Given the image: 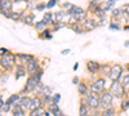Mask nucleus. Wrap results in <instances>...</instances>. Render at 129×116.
I'll return each instance as SVG.
<instances>
[{
  "label": "nucleus",
  "instance_id": "nucleus-36",
  "mask_svg": "<svg viewBox=\"0 0 129 116\" xmlns=\"http://www.w3.org/2000/svg\"><path fill=\"white\" fill-rule=\"evenodd\" d=\"M40 37H47V39H52V35H50V30H44L43 32L40 34Z\"/></svg>",
  "mask_w": 129,
  "mask_h": 116
},
{
  "label": "nucleus",
  "instance_id": "nucleus-35",
  "mask_svg": "<svg viewBox=\"0 0 129 116\" xmlns=\"http://www.w3.org/2000/svg\"><path fill=\"white\" fill-rule=\"evenodd\" d=\"M79 112H80V115L79 116H89V113H88V107L87 106H80V108H79Z\"/></svg>",
  "mask_w": 129,
  "mask_h": 116
},
{
  "label": "nucleus",
  "instance_id": "nucleus-47",
  "mask_svg": "<svg viewBox=\"0 0 129 116\" xmlns=\"http://www.w3.org/2000/svg\"><path fill=\"white\" fill-rule=\"evenodd\" d=\"M124 30H125V31H129V25H125V26H124Z\"/></svg>",
  "mask_w": 129,
  "mask_h": 116
},
{
  "label": "nucleus",
  "instance_id": "nucleus-43",
  "mask_svg": "<svg viewBox=\"0 0 129 116\" xmlns=\"http://www.w3.org/2000/svg\"><path fill=\"white\" fill-rule=\"evenodd\" d=\"M44 8H47V5H45V4H39V5L36 7V9H38V10H43Z\"/></svg>",
  "mask_w": 129,
  "mask_h": 116
},
{
  "label": "nucleus",
  "instance_id": "nucleus-14",
  "mask_svg": "<svg viewBox=\"0 0 129 116\" xmlns=\"http://www.w3.org/2000/svg\"><path fill=\"white\" fill-rule=\"evenodd\" d=\"M49 112H52L53 116H62L63 115V112L58 107V104H53V103L49 104Z\"/></svg>",
  "mask_w": 129,
  "mask_h": 116
},
{
  "label": "nucleus",
  "instance_id": "nucleus-52",
  "mask_svg": "<svg viewBox=\"0 0 129 116\" xmlns=\"http://www.w3.org/2000/svg\"><path fill=\"white\" fill-rule=\"evenodd\" d=\"M115 2H117V0H115Z\"/></svg>",
  "mask_w": 129,
  "mask_h": 116
},
{
  "label": "nucleus",
  "instance_id": "nucleus-49",
  "mask_svg": "<svg viewBox=\"0 0 129 116\" xmlns=\"http://www.w3.org/2000/svg\"><path fill=\"white\" fill-rule=\"evenodd\" d=\"M49 115H50V113H49V112H47V111H45V113H44V116H49Z\"/></svg>",
  "mask_w": 129,
  "mask_h": 116
},
{
  "label": "nucleus",
  "instance_id": "nucleus-18",
  "mask_svg": "<svg viewBox=\"0 0 129 116\" xmlns=\"http://www.w3.org/2000/svg\"><path fill=\"white\" fill-rule=\"evenodd\" d=\"M81 12H84V9L83 8H80V7H76V5H72L69 10H67V14H70V16H76V14H79V13H81Z\"/></svg>",
  "mask_w": 129,
  "mask_h": 116
},
{
  "label": "nucleus",
  "instance_id": "nucleus-33",
  "mask_svg": "<svg viewBox=\"0 0 129 116\" xmlns=\"http://www.w3.org/2000/svg\"><path fill=\"white\" fill-rule=\"evenodd\" d=\"M34 19H35V16L34 14H28L26 18H25V23L31 26V25H34Z\"/></svg>",
  "mask_w": 129,
  "mask_h": 116
},
{
  "label": "nucleus",
  "instance_id": "nucleus-45",
  "mask_svg": "<svg viewBox=\"0 0 129 116\" xmlns=\"http://www.w3.org/2000/svg\"><path fill=\"white\" fill-rule=\"evenodd\" d=\"M69 53H70V49H64V50L62 52V54H63V56H66V54H69Z\"/></svg>",
  "mask_w": 129,
  "mask_h": 116
},
{
  "label": "nucleus",
  "instance_id": "nucleus-13",
  "mask_svg": "<svg viewBox=\"0 0 129 116\" xmlns=\"http://www.w3.org/2000/svg\"><path fill=\"white\" fill-rule=\"evenodd\" d=\"M78 92L81 94V96H87V94L89 93V87L84 81H81V83L78 84Z\"/></svg>",
  "mask_w": 129,
  "mask_h": 116
},
{
  "label": "nucleus",
  "instance_id": "nucleus-46",
  "mask_svg": "<svg viewBox=\"0 0 129 116\" xmlns=\"http://www.w3.org/2000/svg\"><path fill=\"white\" fill-rule=\"evenodd\" d=\"M79 68V63H75V65H74V71H76Z\"/></svg>",
  "mask_w": 129,
  "mask_h": 116
},
{
  "label": "nucleus",
  "instance_id": "nucleus-24",
  "mask_svg": "<svg viewBox=\"0 0 129 116\" xmlns=\"http://www.w3.org/2000/svg\"><path fill=\"white\" fill-rule=\"evenodd\" d=\"M71 27H72V30L75 31V32H78V34L83 32V30H84V26H83V23H80V22H75V23H72Z\"/></svg>",
  "mask_w": 129,
  "mask_h": 116
},
{
  "label": "nucleus",
  "instance_id": "nucleus-40",
  "mask_svg": "<svg viewBox=\"0 0 129 116\" xmlns=\"http://www.w3.org/2000/svg\"><path fill=\"white\" fill-rule=\"evenodd\" d=\"M56 3H57V0H49L48 2V4H47V9H50V8H53L56 5Z\"/></svg>",
  "mask_w": 129,
  "mask_h": 116
},
{
  "label": "nucleus",
  "instance_id": "nucleus-32",
  "mask_svg": "<svg viewBox=\"0 0 129 116\" xmlns=\"http://www.w3.org/2000/svg\"><path fill=\"white\" fill-rule=\"evenodd\" d=\"M45 26H47V25L44 23V21H43V19H41V21H39V22H36V23H35V28H36L38 31H41V30L44 31V30H45Z\"/></svg>",
  "mask_w": 129,
  "mask_h": 116
},
{
  "label": "nucleus",
  "instance_id": "nucleus-42",
  "mask_svg": "<svg viewBox=\"0 0 129 116\" xmlns=\"http://www.w3.org/2000/svg\"><path fill=\"white\" fill-rule=\"evenodd\" d=\"M7 53H9V50H8L7 48H0V57H3V56H5Z\"/></svg>",
  "mask_w": 129,
  "mask_h": 116
},
{
  "label": "nucleus",
  "instance_id": "nucleus-41",
  "mask_svg": "<svg viewBox=\"0 0 129 116\" xmlns=\"http://www.w3.org/2000/svg\"><path fill=\"white\" fill-rule=\"evenodd\" d=\"M110 30L117 31V30H121V27H120V25H117V23H111V25H110Z\"/></svg>",
  "mask_w": 129,
  "mask_h": 116
},
{
  "label": "nucleus",
  "instance_id": "nucleus-19",
  "mask_svg": "<svg viewBox=\"0 0 129 116\" xmlns=\"http://www.w3.org/2000/svg\"><path fill=\"white\" fill-rule=\"evenodd\" d=\"M43 21H44L45 25H50V23H54V14H52L50 12L45 13L44 17H43Z\"/></svg>",
  "mask_w": 129,
  "mask_h": 116
},
{
  "label": "nucleus",
  "instance_id": "nucleus-27",
  "mask_svg": "<svg viewBox=\"0 0 129 116\" xmlns=\"http://www.w3.org/2000/svg\"><path fill=\"white\" fill-rule=\"evenodd\" d=\"M101 3V0H94V2H90L89 3V7H88V9L89 10H92V12H94V10L97 9V8H100L98 7V4Z\"/></svg>",
  "mask_w": 129,
  "mask_h": 116
},
{
  "label": "nucleus",
  "instance_id": "nucleus-8",
  "mask_svg": "<svg viewBox=\"0 0 129 116\" xmlns=\"http://www.w3.org/2000/svg\"><path fill=\"white\" fill-rule=\"evenodd\" d=\"M12 3H10V0H0V13L4 14L5 17H10L12 14Z\"/></svg>",
  "mask_w": 129,
  "mask_h": 116
},
{
  "label": "nucleus",
  "instance_id": "nucleus-1",
  "mask_svg": "<svg viewBox=\"0 0 129 116\" xmlns=\"http://www.w3.org/2000/svg\"><path fill=\"white\" fill-rule=\"evenodd\" d=\"M41 76H43V70L39 72V73H36V75H31L28 79H27V81H26V85H25V88H23V90L21 92L23 94V96H26V93H28V92H34V89L40 84V79H41Z\"/></svg>",
  "mask_w": 129,
  "mask_h": 116
},
{
  "label": "nucleus",
  "instance_id": "nucleus-50",
  "mask_svg": "<svg viewBox=\"0 0 129 116\" xmlns=\"http://www.w3.org/2000/svg\"><path fill=\"white\" fill-rule=\"evenodd\" d=\"M125 45H126V47L129 45V41H126V43H125Z\"/></svg>",
  "mask_w": 129,
  "mask_h": 116
},
{
  "label": "nucleus",
  "instance_id": "nucleus-4",
  "mask_svg": "<svg viewBox=\"0 0 129 116\" xmlns=\"http://www.w3.org/2000/svg\"><path fill=\"white\" fill-rule=\"evenodd\" d=\"M101 101H100V108L103 111V110H106V108H109V107H111L112 106V101H114V96L110 93V92H103L102 94H101Z\"/></svg>",
  "mask_w": 129,
  "mask_h": 116
},
{
  "label": "nucleus",
  "instance_id": "nucleus-3",
  "mask_svg": "<svg viewBox=\"0 0 129 116\" xmlns=\"http://www.w3.org/2000/svg\"><path fill=\"white\" fill-rule=\"evenodd\" d=\"M14 63H16V56L12 54V53H7L5 56L2 57V59H0V66L7 71L12 70L14 67Z\"/></svg>",
  "mask_w": 129,
  "mask_h": 116
},
{
  "label": "nucleus",
  "instance_id": "nucleus-9",
  "mask_svg": "<svg viewBox=\"0 0 129 116\" xmlns=\"http://www.w3.org/2000/svg\"><path fill=\"white\" fill-rule=\"evenodd\" d=\"M26 70L27 72L30 73V76L31 75H36V73H39L41 70H40V66H39V62L36 59H32L31 62L27 63V66H26Z\"/></svg>",
  "mask_w": 129,
  "mask_h": 116
},
{
  "label": "nucleus",
  "instance_id": "nucleus-51",
  "mask_svg": "<svg viewBox=\"0 0 129 116\" xmlns=\"http://www.w3.org/2000/svg\"><path fill=\"white\" fill-rule=\"evenodd\" d=\"M126 68H128V70H129V65H128V66H126Z\"/></svg>",
  "mask_w": 129,
  "mask_h": 116
},
{
  "label": "nucleus",
  "instance_id": "nucleus-30",
  "mask_svg": "<svg viewBox=\"0 0 129 116\" xmlns=\"http://www.w3.org/2000/svg\"><path fill=\"white\" fill-rule=\"evenodd\" d=\"M111 13H112V18H117L119 16L123 14V9L121 8H115L111 10Z\"/></svg>",
  "mask_w": 129,
  "mask_h": 116
},
{
  "label": "nucleus",
  "instance_id": "nucleus-48",
  "mask_svg": "<svg viewBox=\"0 0 129 116\" xmlns=\"http://www.w3.org/2000/svg\"><path fill=\"white\" fill-rule=\"evenodd\" d=\"M3 103H4V102L2 101V98H0V107H2V106H3Z\"/></svg>",
  "mask_w": 129,
  "mask_h": 116
},
{
  "label": "nucleus",
  "instance_id": "nucleus-17",
  "mask_svg": "<svg viewBox=\"0 0 129 116\" xmlns=\"http://www.w3.org/2000/svg\"><path fill=\"white\" fill-rule=\"evenodd\" d=\"M40 103H41V99L39 97H34V98H31V103H30V107L28 110H35L38 107H40Z\"/></svg>",
  "mask_w": 129,
  "mask_h": 116
},
{
  "label": "nucleus",
  "instance_id": "nucleus-11",
  "mask_svg": "<svg viewBox=\"0 0 129 116\" xmlns=\"http://www.w3.org/2000/svg\"><path fill=\"white\" fill-rule=\"evenodd\" d=\"M84 28L85 30H88V31H90V30H93V28H95L97 26H98V23L95 22V19H92V18H85V21H84Z\"/></svg>",
  "mask_w": 129,
  "mask_h": 116
},
{
  "label": "nucleus",
  "instance_id": "nucleus-26",
  "mask_svg": "<svg viewBox=\"0 0 129 116\" xmlns=\"http://www.w3.org/2000/svg\"><path fill=\"white\" fill-rule=\"evenodd\" d=\"M97 17H100V18H105V14H106V10L103 9V8H97L95 10H94V12H93Z\"/></svg>",
  "mask_w": 129,
  "mask_h": 116
},
{
  "label": "nucleus",
  "instance_id": "nucleus-44",
  "mask_svg": "<svg viewBox=\"0 0 129 116\" xmlns=\"http://www.w3.org/2000/svg\"><path fill=\"white\" fill-rule=\"evenodd\" d=\"M72 84H76V85H78V84H79V78L75 76V78L72 79Z\"/></svg>",
  "mask_w": 129,
  "mask_h": 116
},
{
  "label": "nucleus",
  "instance_id": "nucleus-7",
  "mask_svg": "<svg viewBox=\"0 0 129 116\" xmlns=\"http://www.w3.org/2000/svg\"><path fill=\"white\" fill-rule=\"evenodd\" d=\"M87 101H88V107L95 110V108H98V106H100L101 98H100L98 94H95V93H93V92H89V93L87 94Z\"/></svg>",
  "mask_w": 129,
  "mask_h": 116
},
{
  "label": "nucleus",
  "instance_id": "nucleus-10",
  "mask_svg": "<svg viewBox=\"0 0 129 116\" xmlns=\"http://www.w3.org/2000/svg\"><path fill=\"white\" fill-rule=\"evenodd\" d=\"M100 68H101V65H100L97 61H88V62H87V70H88L90 73L100 72Z\"/></svg>",
  "mask_w": 129,
  "mask_h": 116
},
{
  "label": "nucleus",
  "instance_id": "nucleus-54",
  "mask_svg": "<svg viewBox=\"0 0 129 116\" xmlns=\"http://www.w3.org/2000/svg\"><path fill=\"white\" fill-rule=\"evenodd\" d=\"M2 116H3V115H2Z\"/></svg>",
  "mask_w": 129,
  "mask_h": 116
},
{
  "label": "nucleus",
  "instance_id": "nucleus-22",
  "mask_svg": "<svg viewBox=\"0 0 129 116\" xmlns=\"http://www.w3.org/2000/svg\"><path fill=\"white\" fill-rule=\"evenodd\" d=\"M16 57L18 58V59H21V62H25V63H28V62H31L32 59H34V57L32 56H30V54H16Z\"/></svg>",
  "mask_w": 129,
  "mask_h": 116
},
{
  "label": "nucleus",
  "instance_id": "nucleus-29",
  "mask_svg": "<svg viewBox=\"0 0 129 116\" xmlns=\"http://www.w3.org/2000/svg\"><path fill=\"white\" fill-rule=\"evenodd\" d=\"M129 108V98H125L124 101H121L120 103V110L121 111H126Z\"/></svg>",
  "mask_w": 129,
  "mask_h": 116
},
{
  "label": "nucleus",
  "instance_id": "nucleus-53",
  "mask_svg": "<svg viewBox=\"0 0 129 116\" xmlns=\"http://www.w3.org/2000/svg\"><path fill=\"white\" fill-rule=\"evenodd\" d=\"M0 59H2V57H0Z\"/></svg>",
  "mask_w": 129,
  "mask_h": 116
},
{
  "label": "nucleus",
  "instance_id": "nucleus-15",
  "mask_svg": "<svg viewBox=\"0 0 129 116\" xmlns=\"http://www.w3.org/2000/svg\"><path fill=\"white\" fill-rule=\"evenodd\" d=\"M21 99V96L19 94H12V96H10L8 99H7V103L9 104L10 107H13L14 104H17L18 103V101Z\"/></svg>",
  "mask_w": 129,
  "mask_h": 116
},
{
  "label": "nucleus",
  "instance_id": "nucleus-31",
  "mask_svg": "<svg viewBox=\"0 0 129 116\" xmlns=\"http://www.w3.org/2000/svg\"><path fill=\"white\" fill-rule=\"evenodd\" d=\"M114 5H115V0H107L106 4H105V7H103V9L107 12V10H111Z\"/></svg>",
  "mask_w": 129,
  "mask_h": 116
},
{
  "label": "nucleus",
  "instance_id": "nucleus-38",
  "mask_svg": "<svg viewBox=\"0 0 129 116\" xmlns=\"http://www.w3.org/2000/svg\"><path fill=\"white\" fill-rule=\"evenodd\" d=\"M9 110H10V106H9L7 102H4V103H3V106L0 107V111H2V112H8Z\"/></svg>",
  "mask_w": 129,
  "mask_h": 116
},
{
  "label": "nucleus",
  "instance_id": "nucleus-23",
  "mask_svg": "<svg viewBox=\"0 0 129 116\" xmlns=\"http://www.w3.org/2000/svg\"><path fill=\"white\" fill-rule=\"evenodd\" d=\"M44 113H45V110L44 108H43V107H38V108L32 110L30 112V116H43Z\"/></svg>",
  "mask_w": 129,
  "mask_h": 116
},
{
  "label": "nucleus",
  "instance_id": "nucleus-16",
  "mask_svg": "<svg viewBox=\"0 0 129 116\" xmlns=\"http://www.w3.org/2000/svg\"><path fill=\"white\" fill-rule=\"evenodd\" d=\"M16 79H19V78H23L25 75H26V72H27V70H26V67L25 66H22V65H18L17 67H16Z\"/></svg>",
  "mask_w": 129,
  "mask_h": 116
},
{
  "label": "nucleus",
  "instance_id": "nucleus-5",
  "mask_svg": "<svg viewBox=\"0 0 129 116\" xmlns=\"http://www.w3.org/2000/svg\"><path fill=\"white\" fill-rule=\"evenodd\" d=\"M121 76H123V66L121 65H117V63H116V65H114V66H111V71H110L109 78L112 81H120Z\"/></svg>",
  "mask_w": 129,
  "mask_h": 116
},
{
  "label": "nucleus",
  "instance_id": "nucleus-6",
  "mask_svg": "<svg viewBox=\"0 0 129 116\" xmlns=\"http://www.w3.org/2000/svg\"><path fill=\"white\" fill-rule=\"evenodd\" d=\"M90 92L95 93V94H102L105 92V78H100L95 81H93L90 84Z\"/></svg>",
  "mask_w": 129,
  "mask_h": 116
},
{
  "label": "nucleus",
  "instance_id": "nucleus-37",
  "mask_svg": "<svg viewBox=\"0 0 129 116\" xmlns=\"http://www.w3.org/2000/svg\"><path fill=\"white\" fill-rule=\"evenodd\" d=\"M9 18H10V19H14V21H19V19H22V16H21L19 13H14V12H12V14H10Z\"/></svg>",
  "mask_w": 129,
  "mask_h": 116
},
{
  "label": "nucleus",
  "instance_id": "nucleus-28",
  "mask_svg": "<svg viewBox=\"0 0 129 116\" xmlns=\"http://www.w3.org/2000/svg\"><path fill=\"white\" fill-rule=\"evenodd\" d=\"M121 84L124 85L125 90L129 92V73H128V75H124V78L121 79Z\"/></svg>",
  "mask_w": 129,
  "mask_h": 116
},
{
  "label": "nucleus",
  "instance_id": "nucleus-21",
  "mask_svg": "<svg viewBox=\"0 0 129 116\" xmlns=\"http://www.w3.org/2000/svg\"><path fill=\"white\" fill-rule=\"evenodd\" d=\"M101 116H116V110L115 107H109V108H106L103 111H101Z\"/></svg>",
  "mask_w": 129,
  "mask_h": 116
},
{
  "label": "nucleus",
  "instance_id": "nucleus-20",
  "mask_svg": "<svg viewBox=\"0 0 129 116\" xmlns=\"http://www.w3.org/2000/svg\"><path fill=\"white\" fill-rule=\"evenodd\" d=\"M110 71H111V66H110V65H103V66H101V68H100V73H101L103 78L109 76V75H110Z\"/></svg>",
  "mask_w": 129,
  "mask_h": 116
},
{
  "label": "nucleus",
  "instance_id": "nucleus-25",
  "mask_svg": "<svg viewBox=\"0 0 129 116\" xmlns=\"http://www.w3.org/2000/svg\"><path fill=\"white\" fill-rule=\"evenodd\" d=\"M66 14L67 13H64V12H57L54 14V22H62V21H64Z\"/></svg>",
  "mask_w": 129,
  "mask_h": 116
},
{
  "label": "nucleus",
  "instance_id": "nucleus-12",
  "mask_svg": "<svg viewBox=\"0 0 129 116\" xmlns=\"http://www.w3.org/2000/svg\"><path fill=\"white\" fill-rule=\"evenodd\" d=\"M30 103H31V98H30L28 96H22V97H21V99L18 101V104H19V106L22 107L23 110L30 107Z\"/></svg>",
  "mask_w": 129,
  "mask_h": 116
},
{
  "label": "nucleus",
  "instance_id": "nucleus-2",
  "mask_svg": "<svg viewBox=\"0 0 129 116\" xmlns=\"http://www.w3.org/2000/svg\"><path fill=\"white\" fill-rule=\"evenodd\" d=\"M109 92L116 98H123V97L126 96V90H125L124 85L121 84V81H112Z\"/></svg>",
  "mask_w": 129,
  "mask_h": 116
},
{
  "label": "nucleus",
  "instance_id": "nucleus-39",
  "mask_svg": "<svg viewBox=\"0 0 129 116\" xmlns=\"http://www.w3.org/2000/svg\"><path fill=\"white\" fill-rule=\"evenodd\" d=\"M121 9H123V14H125L126 17H129V3H128V4H125Z\"/></svg>",
  "mask_w": 129,
  "mask_h": 116
},
{
  "label": "nucleus",
  "instance_id": "nucleus-34",
  "mask_svg": "<svg viewBox=\"0 0 129 116\" xmlns=\"http://www.w3.org/2000/svg\"><path fill=\"white\" fill-rule=\"evenodd\" d=\"M59 101H61V94H59V93H54V94L52 96V103H53V104H58Z\"/></svg>",
  "mask_w": 129,
  "mask_h": 116
}]
</instances>
